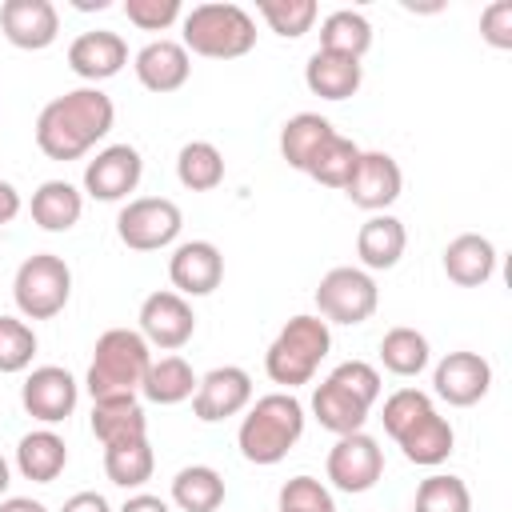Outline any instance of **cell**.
Returning <instances> with one entry per match:
<instances>
[{
	"label": "cell",
	"mask_w": 512,
	"mask_h": 512,
	"mask_svg": "<svg viewBox=\"0 0 512 512\" xmlns=\"http://www.w3.org/2000/svg\"><path fill=\"white\" fill-rule=\"evenodd\" d=\"M156 456L148 440H124V444H108L104 448V472L116 488H140L152 480Z\"/></svg>",
	"instance_id": "836d02e7"
},
{
	"label": "cell",
	"mask_w": 512,
	"mask_h": 512,
	"mask_svg": "<svg viewBox=\"0 0 512 512\" xmlns=\"http://www.w3.org/2000/svg\"><path fill=\"white\" fill-rule=\"evenodd\" d=\"M60 512H112V508H108V500L100 492H76V496L64 500Z\"/></svg>",
	"instance_id": "7bdbcfd3"
},
{
	"label": "cell",
	"mask_w": 512,
	"mask_h": 512,
	"mask_svg": "<svg viewBox=\"0 0 512 512\" xmlns=\"http://www.w3.org/2000/svg\"><path fill=\"white\" fill-rule=\"evenodd\" d=\"M404 248H408V232L388 212H372L360 224V232H356V256H360L364 272H388V268H396L400 256H404Z\"/></svg>",
	"instance_id": "44dd1931"
},
{
	"label": "cell",
	"mask_w": 512,
	"mask_h": 512,
	"mask_svg": "<svg viewBox=\"0 0 512 512\" xmlns=\"http://www.w3.org/2000/svg\"><path fill=\"white\" fill-rule=\"evenodd\" d=\"M368 48H372V24H368L364 12L336 8V12L324 16V24H320V52L360 60Z\"/></svg>",
	"instance_id": "f1b7e54d"
},
{
	"label": "cell",
	"mask_w": 512,
	"mask_h": 512,
	"mask_svg": "<svg viewBox=\"0 0 512 512\" xmlns=\"http://www.w3.org/2000/svg\"><path fill=\"white\" fill-rule=\"evenodd\" d=\"M92 432L104 448L124 444V440H148V416L136 404V396L132 400H96L92 404Z\"/></svg>",
	"instance_id": "83f0119b"
},
{
	"label": "cell",
	"mask_w": 512,
	"mask_h": 512,
	"mask_svg": "<svg viewBox=\"0 0 512 512\" xmlns=\"http://www.w3.org/2000/svg\"><path fill=\"white\" fill-rule=\"evenodd\" d=\"M144 176V160L132 144H108L96 152V160L84 164V192L92 200H104V204H116V200H128V192H136Z\"/></svg>",
	"instance_id": "4fadbf2b"
},
{
	"label": "cell",
	"mask_w": 512,
	"mask_h": 512,
	"mask_svg": "<svg viewBox=\"0 0 512 512\" xmlns=\"http://www.w3.org/2000/svg\"><path fill=\"white\" fill-rule=\"evenodd\" d=\"M180 44L204 60H240L256 48V20L240 4H196L180 16Z\"/></svg>",
	"instance_id": "5b68a950"
},
{
	"label": "cell",
	"mask_w": 512,
	"mask_h": 512,
	"mask_svg": "<svg viewBox=\"0 0 512 512\" xmlns=\"http://www.w3.org/2000/svg\"><path fill=\"white\" fill-rule=\"evenodd\" d=\"M248 404H252V376H248L244 368H236V364L212 368L208 376L196 380L192 412H196V420H204V424L240 416Z\"/></svg>",
	"instance_id": "5bb4252c"
},
{
	"label": "cell",
	"mask_w": 512,
	"mask_h": 512,
	"mask_svg": "<svg viewBox=\"0 0 512 512\" xmlns=\"http://www.w3.org/2000/svg\"><path fill=\"white\" fill-rule=\"evenodd\" d=\"M68 464V444L52 428H36L16 444V468L32 484H52Z\"/></svg>",
	"instance_id": "d4e9b609"
},
{
	"label": "cell",
	"mask_w": 512,
	"mask_h": 512,
	"mask_svg": "<svg viewBox=\"0 0 512 512\" xmlns=\"http://www.w3.org/2000/svg\"><path fill=\"white\" fill-rule=\"evenodd\" d=\"M72 296V268L56 252H32L12 276V300L24 320H52Z\"/></svg>",
	"instance_id": "52a82bcc"
},
{
	"label": "cell",
	"mask_w": 512,
	"mask_h": 512,
	"mask_svg": "<svg viewBox=\"0 0 512 512\" xmlns=\"http://www.w3.org/2000/svg\"><path fill=\"white\" fill-rule=\"evenodd\" d=\"M336 136V128L320 116V112H296L292 120H284L280 128V156L288 160V168L304 172L312 164V156Z\"/></svg>",
	"instance_id": "4316f807"
},
{
	"label": "cell",
	"mask_w": 512,
	"mask_h": 512,
	"mask_svg": "<svg viewBox=\"0 0 512 512\" xmlns=\"http://www.w3.org/2000/svg\"><path fill=\"white\" fill-rule=\"evenodd\" d=\"M120 512H172V508H168V500H160L152 492H136V496H128L120 504Z\"/></svg>",
	"instance_id": "ee69618b"
},
{
	"label": "cell",
	"mask_w": 512,
	"mask_h": 512,
	"mask_svg": "<svg viewBox=\"0 0 512 512\" xmlns=\"http://www.w3.org/2000/svg\"><path fill=\"white\" fill-rule=\"evenodd\" d=\"M396 444H400L404 460L424 464V468H436V464H444V460L452 456L456 432H452V424L432 408V412H424L408 432H400V436H396Z\"/></svg>",
	"instance_id": "cb8c5ba5"
},
{
	"label": "cell",
	"mask_w": 512,
	"mask_h": 512,
	"mask_svg": "<svg viewBox=\"0 0 512 512\" xmlns=\"http://www.w3.org/2000/svg\"><path fill=\"white\" fill-rule=\"evenodd\" d=\"M172 504L180 512H216L224 504V476L208 464H188L172 476Z\"/></svg>",
	"instance_id": "4dcf8cb0"
},
{
	"label": "cell",
	"mask_w": 512,
	"mask_h": 512,
	"mask_svg": "<svg viewBox=\"0 0 512 512\" xmlns=\"http://www.w3.org/2000/svg\"><path fill=\"white\" fill-rule=\"evenodd\" d=\"M360 80H364V68L360 60H348V56H332V52H312L308 64H304V84L312 96L320 100H348L360 92Z\"/></svg>",
	"instance_id": "603a6c76"
},
{
	"label": "cell",
	"mask_w": 512,
	"mask_h": 512,
	"mask_svg": "<svg viewBox=\"0 0 512 512\" xmlns=\"http://www.w3.org/2000/svg\"><path fill=\"white\" fill-rule=\"evenodd\" d=\"M136 332L148 340V348L176 352V348H184V344L192 340V332H196V312H192V304H188L180 292L164 288V292L144 296V304H140V328H136Z\"/></svg>",
	"instance_id": "7c38bea8"
},
{
	"label": "cell",
	"mask_w": 512,
	"mask_h": 512,
	"mask_svg": "<svg viewBox=\"0 0 512 512\" xmlns=\"http://www.w3.org/2000/svg\"><path fill=\"white\" fill-rule=\"evenodd\" d=\"M16 216H20V192L8 180H0V228L12 224Z\"/></svg>",
	"instance_id": "f6af8a7d"
},
{
	"label": "cell",
	"mask_w": 512,
	"mask_h": 512,
	"mask_svg": "<svg viewBox=\"0 0 512 512\" xmlns=\"http://www.w3.org/2000/svg\"><path fill=\"white\" fill-rule=\"evenodd\" d=\"M124 16L140 32H164L184 16V8L180 0H124Z\"/></svg>",
	"instance_id": "60d3db41"
},
{
	"label": "cell",
	"mask_w": 512,
	"mask_h": 512,
	"mask_svg": "<svg viewBox=\"0 0 512 512\" xmlns=\"http://www.w3.org/2000/svg\"><path fill=\"white\" fill-rule=\"evenodd\" d=\"M480 36L500 52L512 48V0H492L480 12Z\"/></svg>",
	"instance_id": "b9f144b4"
},
{
	"label": "cell",
	"mask_w": 512,
	"mask_h": 512,
	"mask_svg": "<svg viewBox=\"0 0 512 512\" xmlns=\"http://www.w3.org/2000/svg\"><path fill=\"white\" fill-rule=\"evenodd\" d=\"M28 212H32V224L36 228H44V232H68L80 220V212H84V196L68 180H44L32 192Z\"/></svg>",
	"instance_id": "484cf974"
},
{
	"label": "cell",
	"mask_w": 512,
	"mask_h": 512,
	"mask_svg": "<svg viewBox=\"0 0 512 512\" xmlns=\"http://www.w3.org/2000/svg\"><path fill=\"white\" fill-rule=\"evenodd\" d=\"M276 512H288V508H276Z\"/></svg>",
	"instance_id": "681fc988"
},
{
	"label": "cell",
	"mask_w": 512,
	"mask_h": 512,
	"mask_svg": "<svg viewBox=\"0 0 512 512\" xmlns=\"http://www.w3.org/2000/svg\"><path fill=\"white\" fill-rule=\"evenodd\" d=\"M280 508H288V512H336V500L316 476H292L280 488Z\"/></svg>",
	"instance_id": "ab89813d"
},
{
	"label": "cell",
	"mask_w": 512,
	"mask_h": 512,
	"mask_svg": "<svg viewBox=\"0 0 512 512\" xmlns=\"http://www.w3.org/2000/svg\"><path fill=\"white\" fill-rule=\"evenodd\" d=\"M152 364V348L136 328H108L100 332L88 364V396L96 400H132L144 384V372Z\"/></svg>",
	"instance_id": "3957f363"
},
{
	"label": "cell",
	"mask_w": 512,
	"mask_h": 512,
	"mask_svg": "<svg viewBox=\"0 0 512 512\" xmlns=\"http://www.w3.org/2000/svg\"><path fill=\"white\" fill-rule=\"evenodd\" d=\"M400 188H404V176H400V164L388 152H360L356 172L344 184L348 200L364 212H384L388 204L400 200Z\"/></svg>",
	"instance_id": "e0dca14e"
},
{
	"label": "cell",
	"mask_w": 512,
	"mask_h": 512,
	"mask_svg": "<svg viewBox=\"0 0 512 512\" xmlns=\"http://www.w3.org/2000/svg\"><path fill=\"white\" fill-rule=\"evenodd\" d=\"M436 404H432V396L428 392H420V388H396L388 400H384V412H380V420H384V432L396 440L400 432H408L424 412H432Z\"/></svg>",
	"instance_id": "f35d334b"
},
{
	"label": "cell",
	"mask_w": 512,
	"mask_h": 512,
	"mask_svg": "<svg viewBox=\"0 0 512 512\" xmlns=\"http://www.w3.org/2000/svg\"><path fill=\"white\" fill-rule=\"evenodd\" d=\"M132 68H136V80L148 92H160V96L184 88L188 76H192V60H188L184 44H176V40H152V44H144L136 52V64Z\"/></svg>",
	"instance_id": "ffe728a7"
},
{
	"label": "cell",
	"mask_w": 512,
	"mask_h": 512,
	"mask_svg": "<svg viewBox=\"0 0 512 512\" xmlns=\"http://www.w3.org/2000/svg\"><path fill=\"white\" fill-rule=\"evenodd\" d=\"M356 160H360V148H356V140H348V136H332L316 156H312V164L304 168L316 184H324V188H344L348 180H352V172H356Z\"/></svg>",
	"instance_id": "e575fe53"
},
{
	"label": "cell",
	"mask_w": 512,
	"mask_h": 512,
	"mask_svg": "<svg viewBox=\"0 0 512 512\" xmlns=\"http://www.w3.org/2000/svg\"><path fill=\"white\" fill-rule=\"evenodd\" d=\"M128 64V44L120 32H108V28H96V32H80L72 44H68V68L88 80L92 88L100 80H112L120 68Z\"/></svg>",
	"instance_id": "d6986e66"
},
{
	"label": "cell",
	"mask_w": 512,
	"mask_h": 512,
	"mask_svg": "<svg viewBox=\"0 0 512 512\" xmlns=\"http://www.w3.org/2000/svg\"><path fill=\"white\" fill-rule=\"evenodd\" d=\"M36 356V332L20 316H0V372H24Z\"/></svg>",
	"instance_id": "74e56055"
},
{
	"label": "cell",
	"mask_w": 512,
	"mask_h": 512,
	"mask_svg": "<svg viewBox=\"0 0 512 512\" xmlns=\"http://www.w3.org/2000/svg\"><path fill=\"white\" fill-rule=\"evenodd\" d=\"M76 400H80V384L72 380L68 368L60 364H40L24 376L20 384V404L32 420L40 424H60L76 412Z\"/></svg>",
	"instance_id": "8fae6325"
},
{
	"label": "cell",
	"mask_w": 512,
	"mask_h": 512,
	"mask_svg": "<svg viewBox=\"0 0 512 512\" xmlns=\"http://www.w3.org/2000/svg\"><path fill=\"white\" fill-rule=\"evenodd\" d=\"M76 8H80V12H92V8H96V12H104V8H108V0H76Z\"/></svg>",
	"instance_id": "c3c4849f"
},
{
	"label": "cell",
	"mask_w": 512,
	"mask_h": 512,
	"mask_svg": "<svg viewBox=\"0 0 512 512\" xmlns=\"http://www.w3.org/2000/svg\"><path fill=\"white\" fill-rule=\"evenodd\" d=\"M116 124V104L108 92L84 84L48 100L36 116V148L48 160H80Z\"/></svg>",
	"instance_id": "6da1fadb"
},
{
	"label": "cell",
	"mask_w": 512,
	"mask_h": 512,
	"mask_svg": "<svg viewBox=\"0 0 512 512\" xmlns=\"http://www.w3.org/2000/svg\"><path fill=\"white\" fill-rule=\"evenodd\" d=\"M376 400H380V372L364 360H344L316 384L312 412L320 428L348 436V432H364V420Z\"/></svg>",
	"instance_id": "7a4b0ae2"
},
{
	"label": "cell",
	"mask_w": 512,
	"mask_h": 512,
	"mask_svg": "<svg viewBox=\"0 0 512 512\" xmlns=\"http://www.w3.org/2000/svg\"><path fill=\"white\" fill-rule=\"evenodd\" d=\"M432 388L444 404L452 408H472L488 396L492 388V364L480 352H448L436 372H432Z\"/></svg>",
	"instance_id": "9a60e30c"
},
{
	"label": "cell",
	"mask_w": 512,
	"mask_h": 512,
	"mask_svg": "<svg viewBox=\"0 0 512 512\" xmlns=\"http://www.w3.org/2000/svg\"><path fill=\"white\" fill-rule=\"evenodd\" d=\"M324 468H328L332 488L356 496V492L376 488V480L384 476V452L368 432H348V436H336Z\"/></svg>",
	"instance_id": "30bf717a"
},
{
	"label": "cell",
	"mask_w": 512,
	"mask_h": 512,
	"mask_svg": "<svg viewBox=\"0 0 512 512\" xmlns=\"http://www.w3.org/2000/svg\"><path fill=\"white\" fill-rule=\"evenodd\" d=\"M168 280L172 288L188 300V296H208L220 288L224 280V256L212 240H184L176 244L172 260H168Z\"/></svg>",
	"instance_id": "ac0fdd59"
},
{
	"label": "cell",
	"mask_w": 512,
	"mask_h": 512,
	"mask_svg": "<svg viewBox=\"0 0 512 512\" xmlns=\"http://www.w3.org/2000/svg\"><path fill=\"white\" fill-rule=\"evenodd\" d=\"M256 12H260L264 24H268L276 36H284V40H300L304 32H312V24H316V16H320L316 0H260Z\"/></svg>",
	"instance_id": "8d00e7d4"
},
{
	"label": "cell",
	"mask_w": 512,
	"mask_h": 512,
	"mask_svg": "<svg viewBox=\"0 0 512 512\" xmlns=\"http://www.w3.org/2000/svg\"><path fill=\"white\" fill-rule=\"evenodd\" d=\"M8 484H12V468H8V460L0 456V496L8 492Z\"/></svg>",
	"instance_id": "7dc6e473"
},
{
	"label": "cell",
	"mask_w": 512,
	"mask_h": 512,
	"mask_svg": "<svg viewBox=\"0 0 512 512\" xmlns=\"http://www.w3.org/2000/svg\"><path fill=\"white\" fill-rule=\"evenodd\" d=\"M0 32L12 48L44 52L60 36V12L52 0H4L0 4Z\"/></svg>",
	"instance_id": "2e32d148"
},
{
	"label": "cell",
	"mask_w": 512,
	"mask_h": 512,
	"mask_svg": "<svg viewBox=\"0 0 512 512\" xmlns=\"http://www.w3.org/2000/svg\"><path fill=\"white\" fill-rule=\"evenodd\" d=\"M380 304V288L372 280V272L364 268H332L320 276V288H316V312L324 324H364Z\"/></svg>",
	"instance_id": "ba28073f"
},
{
	"label": "cell",
	"mask_w": 512,
	"mask_h": 512,
	"mask_svg": "<svg viewBox=\"0 0 512 512\" xmlns=\"http://www.w3.org/2000/svg\"><path fill=\"white\" fill-rule=\"evenodd\" d=\"M180 228H184V216H180V208L168 196H136L116 216V236L132 252L168 248L180 236Z\"/></svg>",
	"instance_id": "9c48e42d"
},
{
	"label": "cell",
	"mask_w": 512,
	"mask_h": 512,
	"mask_svg": "<svg viewBox=\"0 0 512 512\" xmlns=\"http://www.w3.org/2000/svg\"><path fill=\"white\" fill-rule=\"evenodd\" d=\"M0 512H48V508L32 496H8V500H0Z\"/></svg>",
	"instance_id": "bcb514c9"
},
{
	"label": "cell",
	"mask_w": 512,
	"mask_h": 512,
	"mask_svg": "<svg viewBox=\"0 0 512 512\" xmlns=\"http://www.w3.org/2000/svg\"><path fill=\"white\" fill-rule=\"evenodd\" d=\"M444 272H448V280L460 284V288H480V284H488L492 272H496V248H492V240L480 236V232H460V236L448 240V248H444Z\"/></svg>",
	"instance_id": "7402d4cb"
},
{
	"label": "cell",
	"mask_w": 512,
	"mask_h": 512,
	"mask_svg": "<svg viewBox=\"0 0 512 512\" xmlns=\"http://www.w3.org/2000/svg\"><path fill=\"white\" fill-rule=\"evenodd\" d=\"M196 392V372L184 356H160L148 364L144 372V384H140V396L152 400V404H180Z\"/></svg>",
	"instance_id": "f546056e"
},
{
	"label": "cell",
	"mask_w": 512,
	"mask_h": 512,
	"mask_svg": "<svg viewBox=\"0 0 512 512\" xmlns=\"http://www.w3.org/2000/svg\"><path fill=\"white\" fill-rule=\"evenodd\" d=\"M176 180L188 192H212V188H220V180H224V156H220V148L208 144V140H188L176 152Z\"/></svg>",
	"instance_id": "1f68e13d"
},
{
	"label": "cell",
	"mask_w": 512,
	"mask_h": 512,
	"mask_svg": "<svg viewBox=\"0 0 512 512\" xmlns=\"http://www.w3.org/2000/svg\"><path fill=\"white\" fill-rule=\"evenodd\" d=\"M328 348H332L328 324H324L320 316L300 312V316H292V320L276 332V340L268 344V352H264V372H268L272 384H284V388L292 392V388H300V384H308V380L316 376V368H320V360L328 356Z\"/></svg>",
	"instance_id": "8992f818"
},
{
	"label": "cell",
	"mask_w": 512,
	"mask_h": 512,
	"mask_svg": "<svg viewBox=\"0 0 512 512\" xmlns=\"http://www.w3.org/2000/svg\"><path fill=\"white\" fill-rule=\"evenodd\" d=\"M412 512H472V492L460 476L452 472H432L428 480H420Z\"/></svg>",
	"instance_id": "d590c367"
},
{
	"label": "cell",
	"mask_w": 512,
	"mask_h": 512,
	"mask_svg": "<svg viewBox=\"0 0 512 512\" xmlns=\"http://www.w3.org/2000/svg\"><path fill=\"white\" fill-rule=\"evenodd\" d=\"M304 436V404L292 392H268L256 404H248V416L240 420L236 444L248 464H280L296 440Z\"/></svg>",
	"instance_id": "277c9868"
},
{
	"label": "cell",
	"mask_w": 512,
	"mask_h": 512,
	"mask_svg": "<svg viewBox=\"0 0 512 512\" xmlns=\"http://www.w3.org/2000/svg\"><path fill=\"white\" fill-rule=\"evenodd\" d=\"M428 336L416 332V328H388L384 340H380V364L392 372V376H420L428 368Z\"/></svg>",
	"instance_id": "d6a6232c"
}]
</instances>
